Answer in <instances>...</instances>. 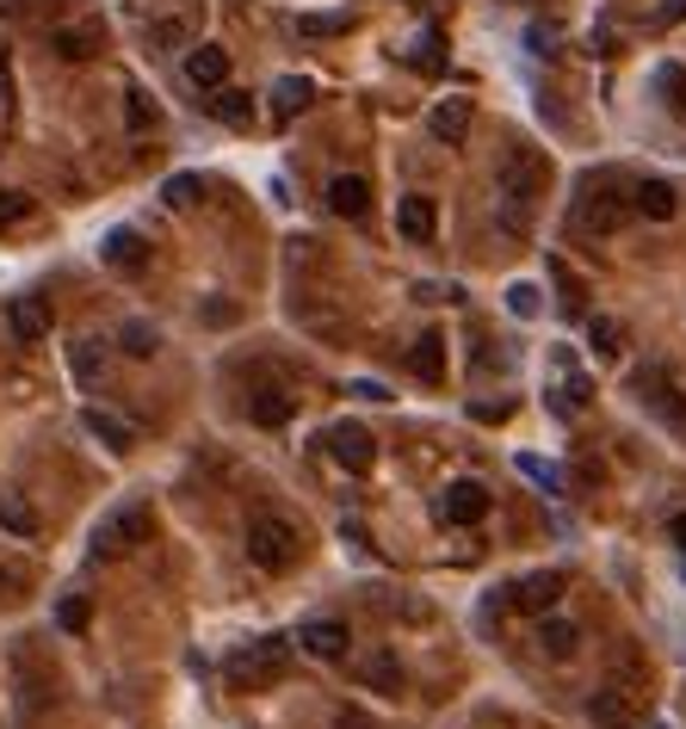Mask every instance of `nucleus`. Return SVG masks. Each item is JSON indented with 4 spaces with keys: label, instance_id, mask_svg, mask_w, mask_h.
<instances>
[{
    "label": "nucleus",
    "instance_id": "nucleus-5",
    "mask_svg": "<svg viewBox=\"0 0 686 729\" xmlns=\"http://www.w3.org/2000/svg\"><path fill=\"white\" fill-rule=\"evenodd\" d=\"M624 211H631V199L624 192H612L607 180H588V192H581V204H576V229L581 235H612L624 223Z\"/></svg>",
    "mask_w": 686,
    "mask_h": 729
},
{
    "label": "nucleus",
    "instance_id": "nucleus-39",
    "mask_svg": "<svg viewBox=\"0 0 686 729\" xmlns=\"http://www.w3.org/2000/svg\"><path fill=\"white\" fill-rule=\"evenodd\" d=\"M507 310H514L519 322H526V315H538V291H532V285H507Z\"/></svg>",
    "mask_w": 686,
    "mask_h": 729
},
{
    "label": "nucleus",
    "instance_id": "nucleus-20",
    "mask_svg": "<svg viewBox=\"0 0 686 729\" xmlns=\"http://www.w3.org/2000/svg\"><path fill=\"white\" fill-rule=\"evenodd\" d=\"M99 260L118 266V272H137V266L149 260V248H142L137 229H106V242H99Z\"/></svg>",
    "mask_w": 686,
    "mask_h": 729
},
{
    "label": "nucleus",
    "instance_id": "nucleus-18",
    "mask_svg": "<svg viewBox=\"0 0 686 729\" xmlns=\"http://www.w3.org/2000/svg\"><path fill=\"white\" fill-rule=\"evenodd\" d=\"M588 717H593L600 729H631V723H637V705H631L619 686H600V693L588 698Z\"/></svg>",
    "mask_w": 686,
    "mask_h": 729
},
{
    "label": "nucleus",
    "instance_id": "nucleus-37",
    "mask_svg": "<svg viewBox=\"0 0 686 729\" xmlns=\"http://www.w3.org/2000/svg\"><path fill=\"white\" fill-rule=\"evenodd\" d=\"M161 199H168V204H173V211H186V204H192V199H199V180H192V173H173L168 186H161Z\"/></svg>",
    "mask_w": 686,
    "mask_h": 729
},
{
    "label": "nucleus",
    "instance_id": "nucleus-4",
    "mask_svg": "<svg viewBox=\"0 0 686 729\" xmlns=\"http://www.w3.org/2000/svg\"><path fill=\"white\" fill-rule=\"evenodd\" d=\"M149 538V507H137V501H130V507H111L106 519H99L94 526V557H125V550H137V544Z\"/></svg>",
    "mask_w": 686,
    "mask_h": 729
},
{
    "label": "nucleus",
    "instance_id": "nucleus-15",
    "mask_svg": "<svg viewBox=\"0 0 686 729\" xmlns=\"http://www.w3.org/2000/svg\"><path fill=\"white\" fill-rule=\"evenodd\" d=\"M186 81H192V87H204V94H217L223 81H229V50L199 44V50L186 56Z\"/></svg>",
    "mask_w": 686,
    "mask_h": 729
},
{
    "label": "nucleus",
    "instance_id": "nucleus-12",
    "mask_svg": "<svg viewBox=\"0 0 686 729\" xmlns=\"http://www.w3.org/2000/svg\"><path fill=\"white\" fill-rule=\"evenodd\" d=\"M433 229H439V211H433V199H421V192H408V199L396 204V235H403V242H433Z\"/></svg>",
    "mask_w": 686,
    "mask_h": 729
},
{
    "label": "nucleus",
    "instance_id": "nucleus-25",
    "mask_svg": "<svg viewBox=\"0 0 686 729\" xmlns=\"http://www.w3.org/2000/svg\"><path fill=\"white\" fill-rule=\"evenodd\" d=\"M408 365H415L421 384H439V377H446V341H439V334H421L415 353H408Z\"/></svg>",
    "mask_w": 686,
    "mask_h": 729
},
{
    "label": "nucleus",
    "instance_id": "nucleus-38",
    "mask_svg": "<svg viewBox=\"0 0 686 729\" xmlns=\"http://www.w3.org/2000/svg\"><path fill=\"white\" fill-rule=\"evenodd\" d=\"M32 217V199L25 192H0V229H13V223Z\"/></svg>",
    "mask_w": 686,
    "mask_h": 729
},
{
    "label": "nucleus",
    "instance_id": "nucleus-29",
    "mask_svg": "<svg viewBox=\"0 0 686 729\" xmlns=\"http://www.w3.org/2000/svg\"><path fill=\"white\" fill-rule=\"evenodd\" d=\"M211 111H217L223 125H248V118H254V99L235 94V87H217V94H211Z\"/></svg>",
    "mask_w": 686,
    "mask_h": 729
},
{
    "label": "nucleus",
    "instance_id": "nucleus-23",
    "mask_svg": "<svg viewBox=\"0 0 686 729\" xmlns=\"http://www.w3.org/2000/svg\"><path fill=\"white\" fill-rule=\"evenodd\" d=\"M0 532H13V538H32L37 532V507L13 489H0Z\"/></svg>",
    "mask_w": 686,
    "mask_h": 729
},
{
    "label": "nucleus",
    "instance_id": "nucleus-3",
    "mask_svg": "<svg viewBox=\"0 0 686 729\" xmlns=\"http://www.w3.org/2000/svg\"><path fill=\"white\" fill-rule=\"evenodd\" d=\"M297 550H303V538H297L291 519H272V513H260V519H248V562L254 569H291Z\"/></svg>",
    "mask_w": 686,
    "mask_h": 729
},
{
    "label": "nucleus",
    "instance_id": "nucleus-8",
    "mask_svg": "<svg viewBox=\"0 0 686 729\" xmlns=\"http://www.w3.org/2000/svg\"><path fill=\"white\" fill-rule=\"evenodd\" d=\"M562 600V575H526V581H514V588H507V605H514V612H532V619H545L550 605Z\"/></svg>",
    "mask_w": 686,
    "mask_h": 729
},
{
    "label": "nucleus",
    "instance_id": "nucleus-17",
    "mask_svg": "<svg viewBox=\"0 0 686 729\" xmlns=\"http://www.w3.org/2000/svg\"><path fill=\"white\" fill-rule=\"evenodd\" d=\"M631 211H637V217H650V223H668L674 211H680V192H674L668 180H643V186L631 192Z\"/></svg>",
    "mask_w": 686,
    "mask_h": 729
},
{
    "label": "nucleus",
    "instance_id": "nucleus-19",
    "mask_svg": "<svg viewBox=\"0 0 686 729\" xmlns=\"http://www.w3.org/2000/svg\"><path fill=\"white\" fill-rule=\"evenodd\" d=\"M427 130H433L446 149H458V142L470 137V99H439L433 118H427Z\"/></svg>",
    "mask_w": 686,
    "mask_h": 729
},
{
    "label": "nucleus",
    "instance_id": "nucleus-6",
    "mask_svg": "<svg viewBox=\"0 0 686 729\" xmlns=\"http://www.w3.org/2000/svg\"><path fill=\"white\" fill-rule=\"evenodd\" d=\"M346 643H353V636H346L341 619H310V624H297V650L315 655V662H341Z\"/></svg>",
    "mask_w": 686,
    "mask_h": 729
},
{
    "label": "nucleus",
    "instance_id": "nucleus-16",
    "mask_svg": "<svg viewBox=\"0 0 686 729\" xmlns=\"http://www.w3.org/2000/svg\"><path fill=\"white\" fill-rule=\"evenodd\" d=\"M81 427H87V433H94L106 451H130V446H137V427H130L125 415H111V408H87V415H81Z\"/></svg>",
    "mask_w": 686,
    "mask_h": 729
},
{
    "label": "nucleus",
    "instance_id": "nucleus-41",
    "mask_svg": "<svg viewBox=\"0 0 686 729\" xmlns=\"http://www.w3.org/2000/svg\"><path fill=\"white\" fill-rule=\"evenodd\" d=\"M686 19V0H668V7H655L650 13V25H680Z\"/></svg>",
    "mask_w": 686,
    "mask_h": 729
},
{
    "label": "nucleus",
    "instance_id": "nucleus-44",
    "mask_svg": "<svg viewBox=\"0 0 686 729\" xmlns=\"http://www.w3.org/2000/svg\"><path fill=\"white\" fill-rule=\"evenodd\" d=\"M668 532H674V544L686 550V513H674V526H668Z\"/></svg>",
    "mask_w": 686,
    "mask_h": 729
},
{
    "label": "nucleus",
    "instance_id": "nucleus-13",
    "mask_svg": "<svg viewBox=\"0 0 686 729\" xmlns=\"http://www.w3.org/2000/svg\"><path fill=\"white\" fill-rule=\"evenodd\" d=\"M550 365H557V415H569V408L593 403V384H588V372H581V365H576L569 353H562V346H557V358H550Z\"/></svg>",
    "mask_w": 686,
    "mask_h": 729
},
{
    "label": "nucleus",
    "instance_id": "nucleus-1",
    "mask_svg": "<svg viewBox=\"0 0 686 729\" xmlns=\"http://www.w3.org/2000/svg\"><path fill=\"white\" fill-rule=\"evenodd\" d=\"M538 186H545V161L532 156V149H514V156L501 161V223L507 229H526Z\"/></svg>",
    "mask_w": 686,
    "mask_h": 729
},
{
    "label": "nucleus",
    "instance_id": "nucleus-33",
    "mask_svg": "<svg viewBox=\"0 0 686 729\" xmlns=\"http://www.w3.org/2000/svg\"><path fill=\"white\" fill-rule=\"evenodd\" d=\"M655 94L668 99V106H686V68L680 63H662V68H655Z\"/></svg>",
    "mask_w": 686,
    "mask_h": 729
},
{
    "label": "nucleus",
    "instance_id": "nucleus-28",
    "mask_svg": "<svg viewBox=\"0 0 686 729\" xmlns=\"http://www.w3.org/2000/svg\"><path fill=\"white\" fill-rule=\"evenodd\" d=\"M408 63L421 68V75H439V68H446V37H439V32H421L415 44H408Z\"/></svg>",
    "mask_w": 686,
    "mask_h": 729
},
{
    "label": "nucleus",
    "instance_id": "nucleus-34",
    "mask_svg": "<svg viewBox=\"0 0 686 729\" xmlns=\"http://www.w3.org/2000/svg\"><path fill=\"white\" fill-rule=\"evenodd\" d=\"M118 341H125V353H130V358H149V353L161 346V334H156L149 322H125V334H118Z\"/></svg>",
    "mask_w": 686,
    "mask_h": 729
},
{
    "label": "nucleus",
    "instance_id": "nucleus-24",
    "mask_svg": "<svg viewBox=\"0 0 686 729\" xmlns=\"http://www.w3.org/2000/svg\"><path fill=\"white\" fill-rule=\"evenodd\" d=\"M360 680L377 686V693H403V662H396L390 650H377V655H365V662H360Z\"/></svg>",
    "mask_w": 686,
    "mask_h": 729
},
{
    "label": "nucleus",
    "instance_id": "nucleus-30",
    "mask_svg": "<svg viewBox=\"0 0 686 729\" xmlns=\"http://www.w3.org/2000/svg\"><path fill=\"white\" fill-rule=\"evenodd\" d=\"M353 19L346 13H297V37H341Z\"/></svg>",
    "mask_w": 686,
    "mask_h": 729
},
{
    "label": "nucleus",
    "instance_id": "nucleus-27",
    "mask_svg": "<svg viewBox=\"0 0 686 729\" xmlns=\"http://www.w3.org/2000/svg\"><path fill=\"white\" fill-rule=\"evenodd\" d=\"M310 94H315V87L303 75H285L279 87H272V118H297V111L310 106Z\"/></svg>",
    "mask_w": 686,
    "mask_h": 729
},
{
    "label": "nucleus",
    "instance_id": "nucleus-40",
    "mask_svg": "<svg viewBox=\"0 0 686 729\" xmlns=\"http://www.w3.org/2000/svg\"><path fill=\"white\" fill-rule=\"evenodd\" d=\"M519 476H532V482H545V489H557V470L538 464V458H519Z\"/></svg>",
    "mask_w": 686,
    "mask_h": 729
},
{
    "label": "nucleus",
    "instance_id": "nucleus-10",
    "mask_svg": "<svg viewBox=\"0 0 686 729\" xmlns=\"http://www.w3.org/2000/svg\"><path fill=\"white\" fill-rule=\"evenodd\" d=\"M7 334H13L19 346H37L50 334V310H44V297H13L7 303Z\"/></svg>",
    "mask_w": 686,
    "mask_h": 729
},
{
    "label": "nucleus",
    "instance_id": "nucleus-11",
    "mask_svg": "<svg viewBox=\"0 0 686 729\" xmlns=\"http://www.w3.org/2000/svg\"><path fill=\"white\" fill-rule=\"evenodd\" d=\"M99 44H106V37H99V25H87V19H68V25L50 32V50H56L63 63H87V56H99Z\"/></svg>",
    "mask_w": 686,
    "mask_h": 729
},
{
    "label": "nucleus",
    "instance_id": "nucleus-22",
    "mask_svg": "<svg viewBox=\"0 0 686 729\" xmlns=\"http://www.w3.org/2000/svg\"><path fill=\"white\" fill-rule=\"evenodd\" d=\"M291 396H285V389L279 384H266V389H254V396H248V415L254 420H260V427H285V420H291Z\"/></svg>",
    "mask_w": 686,
    "mask_h": 729
},
{
    "label": "nucleus",
    "instance_id": "nucleus-2",
    "mask_svg": "<svg viewBox=\"0 0 686 729\" xmlns=\"http://www.w3.org/2000/svg\"><path fill=\"white\" fill-rule=\"evenodd\" d=\"M285 662H291V643H285V636H260V643H242V650L229 655V680L242 686V693H260V686L285 680Z\"/></svg>",
    "mask_w": 686,
    "mask_h": 729
},
{
    "label": "nucleus",
    "instance_id": "nucleus-35",
    "mask_svg": "<svg viewBox=\"0 0 686 729\" xmlns=\"http://www.w3.org/2000/svg\"><path fill=\"white\" fill-rule=\"evenodd\" d=\"M87 619H94V605H87V593H68V600L56 605V624H63V631H87Z\"/></svg>",
    "mask_w": 686,
    "mask_h": 729
},
{
    "label": "nucleus",
    "instance_id": "nucleus-9",
    "mask_svg": "<svg viewBox=\"0 0 686 729\" xmlns=\"http://www.w3.org/2000/svg\"><path fill=\"white\" fill-rule=\"evenodd\" d=\"M483 513H489V489H483V482H452V489L439 495V519H446V526H476Z\"/></svg>",
    "mask_w": 686,
    "mask_h": 729
},
{
    "label": "nucleus",
    "instance_id": "nucleus-32",
    "mask_svg": "<svg viewBox=\"0 0 686 729\" xmlns=\"http://www.w3.org/2000/svg\"><path fill=\"white\" fill-rule=\"evenodd\" d=\"M588 346H593V353H619V346H624V328L612 322V315H593V322H588Z\"/></svg>",
    "mask_w": 686,
    "mask_h": 729
},
{
    "label": "nucleus",
    "instance_id": "nucleus-14",
    "mask_svg": "<svg viewBox=\"0 0 686 729\" xmlns=\"http://www.w3.org/2000/svg\"><path fill=\"white\" fill-rule=\"evenodd\" d=\"M328 211L334 217H365L372 211V186H365L360 173H334L328 180Z\"/></svg>",
    "mask_w": 686,
    "mask_h": 729
},
{
    "label": "nucleus",
    "instance_id": "nucleus-7",
    "mask_svg": "<svg viewBox=\"0 0 686 729\" xmlns=\"http://www.w3.org/2000/svg\"><path fill=\"white\" fill-rule=\"evenodd\" d=\"M328 451H334V464L353 470V476H365V470H372V458H377L372 433H365V427H353V420H341V427L328 433Z\"/></svg>",
    "mask_w": 686,
    "mask_h": 729
},
{
    "label": "nucleus",
    "instance_id": "nucleus-36",
    "mask_svg": "<svg viewBox=\"0 0 686 729\" xmlns=\"http://www.w3.org/2000/svg\"><path fill=\"white\" fill-rule=\"evenodd\" d=\"M149 44H156V50H180V44H186V19H156V25H149Z\"/></svg>",
    "mask_w": 686,
    "mask_h": 729
},
{
    "label": "nucleus",
    "instance_id": "nucleus-43",
    "mask_svg": "<svg viewBox=\"0 0 686 729\" xmlns=\"http://www.w3.org/2000/svg\"><path fill=\"white\" fill-rule=\"evenodd\" d=\"M13 593H19V575H13V569H0V600H13Z\"/></svg>",
    "mask_w": 686,
    "mask_h": 729
},
{
    "label": "nucleus",
    "instance_id": "nucleus-31",
    "mask_svg": "<svg viewBox=\"0 0 686 729\" xmlns=\"http://www.w3.org/2000/svg\"><path fill=\"white\" fill-rule=\"evenodd\" d=\"M125 125L137 130V137H142V130H156V125H161V111L149 106V94H137V87L125 94Z\"/></svg>",
    "mask_w": 686,
    "mask_h": 729
},
{
    "label": "nucleus",
    "instance_id": "nucleus-42",
    "mask_svg": "<svg viewBox=\"0 0 686 729\" xmlns=\"http://www.w3.org/2000/svg\"><path fill=\"white\" fill-rule=\"evenodd\" d=\"M334 729H377V723H372V717H360V711H341V717H334Z\"/></svg>",
    "mask_w": 686,
    "mask_h": 729
},
{
    "label": "nucleus",
    "instance_id": "nucleus-21",
    "mask_svg": "<svg viewBox=\"0 0 686 729\" xmlns=\"http://www.w3.org/2000/svg\"><path fill=\"white\" fill-rule=\"evenodd\" d=\"M637 396H643V403H650L662 420H686V403L674 396V384L655 372V365H650V372H637Z\"/></svg>",
    "mask_w": 686,
    "mask_h": 729
},
{
    "label": "nucleus",
    "instance_id": "nucleus-26",
    "mask_svg": "<svg viewBox=\"0 0 686 729\" xmlns=\"http://www.w3.org/2000/svg\"><path fill=\"white\" fill-rule=\"evenodd\" d=\"M538 643H545V655H557V662H569V655L581 650V631L569 619H550L545 612V624H538Z\"/></svg>",
    "mask_w": 686,
    "mask_h": 729
}]
</instances>
